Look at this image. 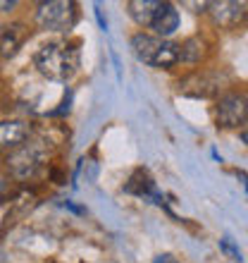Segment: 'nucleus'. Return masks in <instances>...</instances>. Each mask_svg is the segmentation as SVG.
I'll list each match as a JSON object with an SVG mask.
<instances>
[{
  "mask_svg": "<svg viewBox=\"0 0 248 263\" xmlns=\"http://www.w3.org/2000/svg\"><path fill=\"white\" fill-rule=\"evenodd\" d=\"M124 192L134 196H141V199H155V203H160V194L155 192V182L151 180V175L146 170H136V173L129 177V182L124 184Z\"/></svg>",
  "mask_w": 248,
  "mask_h": 263,
  "instance_id": "nucleus-10",
  "label": "nucleus"
},
{
  "mask_svg": "<svg viewBox=\"0 0 248 263\" xmlns=\"http://www.w3.org/2000/svg\"><path fill=\"white\" fill-rule=\"evenodd\" d=\"M79 65H81V53L76 43L69 41L43 43L34 55V67L50 82H69L79 72Z\"/></svg>",
  "mask_w": 248,
  "mask_h": 263,
  "instance_id": "nucleus-1",
  "label": "nucleus"
},
{
  "mask_svg": "<svg viewBox=\"0 0 248 263\" xmlns=\"http://www.w3.org/2000/svg\"><path fill=\"white\" fill-rule=\"evenodd\" d=\"M0 7H3V12H12V7H17V3H14V0H10V3H7V0H3V3H0Z\"/></svg>",
  "mask_w": 248,
  "mask_h": 263,
  "instance_id": "nucleus-15",
  "label": "nucleus"
},
{
  "mask_svg": "<svg viewBox=\"0 0 248 263\" xmlns=\"http://www.w3.org/2000/svg\"><path fill=\"white\" fill-rule=\"evenodd\" d=\"M153 263H179V261H177L172 254H160V256H155V261Z\"/></svg>",
  "mask_w": 248,
  "mask_h": 263,
  "instance_id": "nucleus-14",
  "label": "nucleus"
},
{
  "mask_svg": "<svg viewBox=\"0 0 248 263\" xmlns=\"http://www.w3.org/2000/svg\"><path fill=\"white\" fill-rule=\"evenodd\" d=\"M31 139V122L27 120H3L0 125V144L7 153L24 146Z\"/></svg>",
  "mask_w": 248,
  "mask_h": 263,
  "instance_id": "nucleus-8",
  "label": "nucleus"
},
{
  "mask_svg": "<svg viewBox=\"0 0 248 263\" xmlns=\"http://www.w3.org/2000/svg\"><path fill=\"white\" fill-rule=\"evenodd\" d=\"M76 20H79V10L72 0H43L36 5L34 12L36 27L53 34H65L69 29H74Z\"/></svg>",
  "mask_w": 248,
  "mask_h": 263,
  "instance_id": "nucleus-4",
  "label": "nucleus"
},
{
  "mask_svg": "<svg viewBox=\"0 0 248 263\" xmlns=\"http://www.w3.org/2000/svg\"><path fill=\"white\" fill-rule=\"evenodd\" d=\"M46 160H48V151H46L43 141H38V139H29L24 146H19V148H14V151L7 153L5 156V167L14 180L29 182V180H34V177H38V175L43 173Z\"/></svg>",
  "mask_w": 248,
  "mask_h": 263,
  "instance_id": "nucleus-3",
  "label": "nucleus"
},
{
  "mask_svg": "<svg viewBox=\"0 0 248 263\" xmlns=\"http://www.w3.org/2000/svg\"><path fill=\"white\" fill-rule=\"evenodd\" d=\"M241 141H243V144L248 146V125H246V127H243V129H241Z\"/></svg>",
  "mask_w": 248,
  "mask_h": 263,
  "instance_id": "nucleus-17",
  "label": "nucleus"
},
{
  "mask_svg": "<svg viewBox=\"0 0 248 263\" xmlns=\"http://www.w3.org/2000/svg\"><path fill=\"white\" fill-rule=\"evenodd\" d=\"M131 50L138 63L155 69H172L181 60V43L160 39L155 34H143V31L131 36Z\"/></svg>",
  "mask_w": 248,
  "mask_h": 263,
  "instance_id": "nucleus-2",
  "label": "nucleus"
},
{
  "mask_svg": "<svg viewBox=\"0 0 248 263\" xmlns=\"http://www.w3.org/2000/svg\"><path fill=\"white\" fill-rule=\"evenodd\" d=\"M160 5L162 3H158V0H129L127 3V12H129V17L136 22L138 27H151L153 17L160 10Z\"/></svg>",
  "mask_w": 248,
  "mask_h": 263,
  "instance_id": "nucleus-11",
  "label": "nucleus"
},
{
  "mask_svg": "<svg viewBox=\"0 0 248 263\" xmlns=\"http://www.w3.org/2000/svg\"><path fill=\"white\" fill-rule=\"evenodd\" d=\"M24 39H27L24 24H5L3 27V60H10L22 48Z\"/></svg>",
  "mask_w": 248,
  "mask_h": 263,
  "instance_id": "nucleus-12",
  "label": "nucleus"
},
{
  "mask_svg": "<svg viewBox=\"0 0 248 263\" xmlns=\"http://www.w3.org/2000/svg\"><path fill=\"white\" fill-rule=\"evenodd\" d=\"M96 17H98V22H100V29L105 31V29H108V22L103 20V14H100V7H98V5H96Z\"/></svg>",
  "mask_w": 248,
  "mask_h": 263,
  "instance_id": "nucleus-16",
  "label": "nucleus"
},
{
  "mask_svg": "<svg viewBox=\"0 0 248 263\" xmlns=\"http://www.w3.org/2000/svg\"><path fill=\"white\" fill-rule=\"evenodd\" d=\"M215 122L222 129H239L248 125V96L241 91H227L217 98Z\"/></svg>",
  "mask_w": 248,
  "mask_h": 263,
  "instance_id": "nucleus-5",
  "label": "nucleus"
},
{
  "mask_svg": "<svg viewBox=\"0 0 248 263\" xmlns=\"http://www.w3.org/2000/svg\"><path fill=\"white\" fill-rule=\"evenodd\" d=\"M210 20L220 29H236L248 20V0H220L210 3Z\"/></svg>",
  "mask_w": 248,
  "mask_h": 263,
  "instance_id": "nucleus-6",
  "label": "nucleus"
},
{
  "mask_svg": "<svg viewBox=\"0 0 248 263\" xmlns=\"http://www.w3.org/2000/svg\"><path fill=\"white\" fill-rule=\"evenodd\" d=\"M153 34L160 36V39H170V36L179 29V10L172 5V3H162L160 10L153 17Z\"/></svg>",
  "mask_w": 248,
  "mask_h": 263,
  "instance_id": "nucleus-9",
  "label": "nucleus"
},
{
  "mask_svg": "<svg viewBox=\"0 0 248 263\" xmlns=\"http://www.w3.org/2000/svg\"><path fill=\"white\" fill-rule=\"evenodd\" d=\"M200 58H203V41H200L198 36L186 39V41L181 43V60L193 65V63H198Z\"/></svg>",
  "mask_w": 248,
  "mask_h": 263,
  "instance_id": "nucleus-13",
  "label": "nucleus"
},
{
  "mask_svg": "<svg viewBox=\"0 0 248 263\" xmlns=\"http://www.w3.org/2000/svg\"><path fill=\"white\" fill-rule=\"evenodd\" d=\"M246 187H248V184H246Z\"/></svg>",
  "mask_w": 248,
  "mask_h": 263,
  "instance_id": "nucleus-18",
  "label": "nucleus"
},
{
  "mask_svg": "<svg viewBox=\"0 0 248 263\" xmlns=\"http://www.w3.org/2000/svg\"><path fill=\"white\" fill-rule=\"evenodd\" d=\"M179 89L186 96H196V98L217 96L222 89V74L220 72H196L189 79L179 82Z\"/></svg>",
  "mask_w": 248,
  "mask_h": 263,
  "instance_id": "nucleus-7",
  "label": "nucleus"
}]
</instances>
